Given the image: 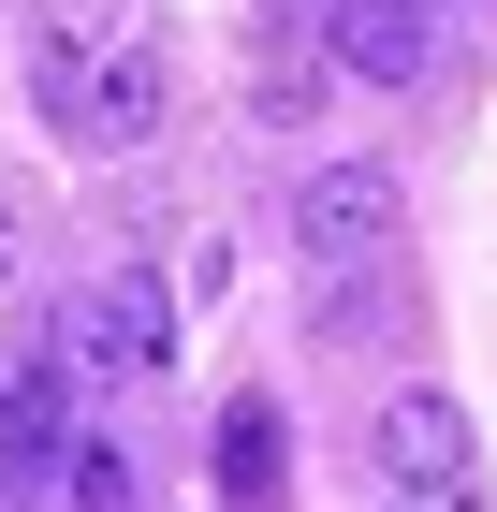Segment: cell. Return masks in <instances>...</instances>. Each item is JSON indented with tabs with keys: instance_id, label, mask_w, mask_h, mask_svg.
Masks as SVG:
<instances>
[{
	"instance_id": "2",
	"label": "cell",
	"mask_w": 497,
	"mask_h": 512,
	"mask_svg": "<svg viewBox=\"0 0 497 512\" xmlns=\"http://www.w3.org/2000/svg\"><path fill=\"white\" fill-rule=\"evenodd\" d=\"M395 235H410L395 161H322V176L293 191V249H307V278H366V264H395Z\"/></svg>"
},
{
	"instance_id": "13",
	"label": "cell",
	"mask_w": 497,
	"mask_h": 512,
	"mask_svg": "<svg viewBox=\"0 0 497 512\" xmlns=\"http://www.w3.org/2000/svg\"><path fill=\"white\" fill-rule=\"evenodd\" d=\"M424 15H439V0H424Z\"/></svg>"
},
{
	"instance_id": "4",
	"label": "cell",
	"mask_w": 497,
	"mask_h": 512,
	"mask_svg": "<svg viewBox=\"0 0 497 512\" xmlns=\"http://www.w3.org/2000/svg\"><path fill=\"white\" fill-rule=\"evenodd\" d=\"M59 454H74V366H15L0 381V498H44L59 483Z\"/></svg>"
},
{
	"instance_id": "6",
	"label": "cell",
	"mask_w": 497,
	"mask_h": 512,
	"mask_svg": "<svg viewBox=\"0 0 497 512\" xmlns=\"http://www.w3.org/2000/svg\"><path fill=\"white\" fill-rule=\"evenodd\" d=\"M132 30H147L132 0H44V30H30V103L59 118V103H74V88L103 74V59H117Z\"/></svg>"
},
{
	"instance_id": "7",
	"label": "cell",
	"mask_w": 497,
	"mask_h": 512,
	"mask_svg": "<svg viewBox=\"0 0 497 512\" xmlns=\"http://www.w3.org/2000/svg\"><path fill=\"white\" fill-rule=\"evenodd\" d=\"M366 454H381V483H468V410L439 381H410V395H381Z\"/></svg>"
},
{
	"instance_id": "11",
	"label": "cell",
	"mask_w": 497,
	"mask_h": 512,
	"mask_svg": "<svg viewBox=\"0 0 497 512\" xmlns=\"http://www.w3.org/2000/svg\"><path fill=\"white\" fill-rule=\"evenodd\" d=\"M381 512H483V498H468V483H395Z\"/></svg>"
},
{
	"instance_id": "1",
	"label": "cell",
	"mask_w": 497,
	"mask_h": 512,
	"mask_svg": "<svg viewBox=\"0 0 497 512\" xmlns=\"http://www.w3.org/2000/svg\"><path fill=\"white\" fill-rule=\"evenodd\" d=\"M44 366H74V381H161V366H176V293H161L147 264H117V278H88V293H59Z\"/></svg>"
},
{
	"instance_id": "5",
	"label": "cell",
	"mask_w": 497,
	"mask_h": 512,
	"mask_svg": "<svg viewBox=\"0 0 497 512\" xmlns=\"http://www.w3.org/2000/svg\"><path fill=\"white\" fill-rule=\"evenodd\" d=\"M322 59L366 74V88H424L439 30H424V0H322Z\"/></svg>"
},
{
	"instance_id": "3",
	"label": "cell",
	"mask_w": 497,
	"mask_h": 512,
	"mask_svg": "<svg viewBox=\"0 0 497 512\" xmlns=\"http://www.w3.org/2000/svg\"><path fill=\"white\" fill-rule=\"evenodd\" d=\"M161 118H176V59H161L147 30H132V44L103 59V74H88L74 103H59V132H74V147H147Z\"/></svg>"
},
{
	"instance_id": "8",
	"label": "cell",
	"mask_w": 497,
	"mask_h": 512,
	"mask_svg": "<svg viewBox=\"0 0 497 512\" xmlns=\"http://www.w3.org/2000/svg\"><path fill=\"white\" fill-rule=\"evenodd\" d=\"M220 498L234 512H278V498H293V425H278V395H234V410H220Z\"/></svg>"
},
{
	"instance_id": "10",
	"label": "cell",
	"mask_w": 497,
	"mask_h": 512,
	"mask_svg": "<svg viewBox=\"0 0 497 512\" xmlns=\"http://www.w3.org/2000/svg\"><path fill=\"white\" fill-rule=\"evenodd\" d=\"M307 88H322V59H307V44H264V103H278V118H293Z\"/></svg>"
},
{
	"instance_id": "9",
	"label": "cell",
	"mask_w": 497,
	"mask_h": 512,
	"mask_svg": "<svg viewBox=\"0 0 497 512\" xmlns=\"http://www.w3.org/2000/svg\"><path fill=\"white\" fill-rule=\"evenodd\" d=\"M59 512H147V469H132L117 439H74V454H59Z\"/></svg>"
},
{
	"instance_id": "12",
	"label": "cell",
	"mask_w": 497,
	"mask_h": 512,
	"mask_svg": "<svg viewBox=\"0 0 497 512\" xmlns=\"http://www.w3.org/2000/svg\"><path fill=\"white\" fill-rule=\"evenodd\" d=\"M15 249H30V205H15V191H0V278H15Z\"/></svg>"
}]
</instances>
